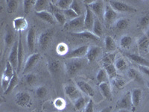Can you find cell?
Listing matches in <instances>:
<instances>
[{"instance_id":"46","label":"cell","mask_w":149,"mask_h":112,"mask_svg":"<svg viewBox=\"0 0 149 112\" xmlns=\"http://www.w3.org/2000/svg\"><path fill=\"white\" fill-rule=\"evenodd\" d=\"M57 52H58V54L64 56L68 52L66 44H65L63 43H61L58 44V46H57Z\"/></svg>"},{"instance_id":"21","label":"cell","mask_w":149,"mask_h":112,"mask_svg":"<svg viewBox=\"0 0 149 112\" xmlns=\"http://www.w3.org/2000/svg\"><path fill=\"white\" fill-rule=\"evenodd\" d=\"M25 54H24L23 46H22V38H21V34H19L18 40V66H17V73H19L21 70L22 62H23V58Z\"/></svg>"},{"instance_id":"13","label":"cell","mask_w":149,"mask_h":112,"mask_svg":"<svg viewBox=\"0 0 149 112\" xmlns=\"http://www.w3.org/2000/svg\"><path fill=\"white\" fill-rule=\"evenodd\" d=\"M13 26L17 32H21L22 31L26 30L29 26L28 21L23 17H18L13 20Z\"/></svg>"},{"instance_id":"41","label":"cell","mask_w":149,"mask_h":112,"mask_svg":"<svg viewBox=\"0 0 149 112\" xmlns=\"http://www.w3.org/2000/svg\"><path fill=\"white\" fill-rule=\"evenodd\" d=\"M115 66L116 70L122 71V70H125L127 67V62L124 58H120L115 61Z\"/></svg>"},{"instance_id":"45","label":"cell","mask_w":149,"mask_h":112,"mask_svg":"<svg viewBox=\"0 0 149 112\" xmlns=\"http://www.w3.org/2000/svg\"><path fill=\"white\" fill-rule=\"evenodd\" d=\"M63 13L65 15V17H66V18L70 19V20H73V19H75L77 18V17H79V16H78V14L74 11V10H72L71 8H69L67 9V10H63Z\"/></svg>"},{"instance_id":"27","label":"cell","mask_w":149,"mask_h":112,"mask_svg":"<svg viewBox=\"0 0 149 112\" xmlns=\"http://www.w3.org/2000/svg\"><path fill=\"white\" fill-rule=\"evenodd\" d=\"M53 2H54V5L60 10H65L70 8L72 1V0H58Z\"/></svg>"},{"instance_id":"15","label":"cell","mask_w":149,"mask_h":112,"mask_svg":"<svg viewBox=\"0 0 149 112\" xmlns=\"http://www.w3.org/2000/svg\"><path fill=\"white\" fill-rule=\"evenodd\" d=\"M84 26V16L81 15L66 22L65 27L69 29H80Z\"/></svg>"},{"instance_id":"26","label":"cell","mask_w":149,"mask_h":112,"mask_svg":"<svg viewBox=\"0 0 149 112\" xmlns=\"http://www.w3.org/2000/svg\"><path fill=\"white\" fill-rule=\"evenodd\" d=\"M127 76L131 80H134V81L138 82V83L143 84V81H142V78L141 77V76L138 73L137 70L134 69V68L129 69V70L127 71Z\"/></svg>"},{"instance_id":"5","label":"cell","mask_w":149,"mask_h":112,"mask_svg":"<svg viewBox=\"0 0 149 112\" xmlns=\"http://www.w3.org/2000/svg\"><path fill=\"white\" fill-rule=\"evenodd\" d=\"M90 10L93 11L94 14L97 16L98 18L102 19L103 20L104 12V5L103 1H99V0H96V1H93L90 5H88Z\"/></svg>"},{"instance_id":"50","label":"cell","mask_w":149,"mask_h":112,"mask_svg":"<svg viewBox=\"0 0 149 112\" xmlns=\"http://www.w3.org/2000/svg\"><path fill=\"white\" fill-rule=\"evenodd\" d=\"M139 24L142 27H146L149 26V15H146L142 17L140 20Z\"/></svg>"},{"instance_id":"48","label":"cell","mask_w":149,"mask_h":112,"mask_svg":"<svg viewBox=\"0 0 149 112\" xmlns=\"http://www.w3.org/2000/svg\"><path fill=\"white\" fill-rule=\"evenodd\" d=\"M25 80H26V82H27V84H29V85H32V84H34V82H36L37 76H36L34 74H33V73H29V74L26 75V76Z\"/></svg>"},{"instance_id":"30","label":"cell","mask_w":149,"mask_h":112,"mask_svg":"<svg viewBox=\"0 0 149 112\" xmlns=\"http://www.w3.org/2000/svg\"><path fill=\"white\" fill-rule=\"evenodd\" d=\"M87 102H86V99L81 96V97H80L79 98L77 99L74 102V108L76 109V111H78L84 110Z\"/></svg>"},{"instance_id":"33","label":"cell","mask_w":149,"mask_h":112,"mask_svg":"<svg viewBox=\"0 0 149 112\" xmlns=\"http://www.w3.org/2000/svg\"><path fill=\"white\" fill-rule=\"evenodd\" d=\"M93 33L99 38L102 37V33H103V29H102V24H101V22L98 19H95V22H94V25H93Z\"/></svg>"},{"instance_id":"54","label":"cell","mask_w":149,"mask_h":112,"mask_svg":"<svg viewBox=\"0 0 149 112\" xmlns=\"http://www.w3.org/2000/svg\"><path fill=\"white\" fill-rule=\"evenodd\" d=\"M146 37H148V38H149V28H148V29L147 32H146Z\"/></svg>"},{"instance_id":"40","label":"cell","mask_w":149,"mask_h":112,"mask_svg":"<svg viewBox=\"0 0 149 112\" xmlns=\"http://www.w3.org/2000/svg\"><path fill=\"white\" fill-rule=\"evenodd\" d=\"M132 43V38L128 35L123 36L120 40V46L122 48L125 49L130 46V45Z\"/></svg>"},{"instance_id":"23","label":"cell","mask_w":149,"mask_h":112,"mask_svg":"<svg viewBox=\"0 0 149 112\" xmlns=\"http://www.w3.org/2000/svg\"><path fill=\"white\" fill-rule=\"evenodd\" d=\"M72 35L78 37H81V38H86V39L92 40V41H99V37L96 35L90 32H75L71 33Z\"/></svg>"},{"instance_id":"9","label":"cell","mask_w":149,"mask_h":112,"mask_svg":"<svg viewBox=\"0 0 149 112\" xmlns=\"http://www.w3.org/2000/svg\"><path fill=\"white\" fill-rule=\"evenodd\" d=\"M40 58V55L39 53H33V54L31 55L26 61V64H25V67H24L23 70V74L31 70L35 66L36 64L38 62Z\"/></svg>"},{"instance_id":"2","label":"cell","mask_w":149,"mask_h":112,"mask_svg":"<svg viewBox=\"0 0 149 112\" xmlns=\"http://www.w3.org/2000/svg\"><path fill=\"white\" fill-rule=\"evenodd\" d=\"M83 62L79 59L70 60L65 62V68L67 75L70 77H72L82 68Z\"/></svg>"},{"instance_id":"51","label":"cell","mask_w":149,"mask_h":112,"mask_svg":"<svg viewBox=\"0 0 149 112\" xmlns=\"http://www.w3.org/2000/svg\"><path fill=\"white\" fill-rule=\"evenodd\" d=\"M139 70H140L142 73H144L146 76L149 77V66H142V65H139L138 66Z\"/></svg>"},{"instance_id":"29","label":"cell","mask_w":149,"mask_h":112,"mask_svg":"<svg viewBox=\"0 0 149 112\" xmlns=\"http://www.w3.org/2000/svg\"><path fill=\"white\" fill-rule=\"evenodd\" d=\"M104 46L106 50L108 52H112L115 50L116 48V42L114 39L110 36H107L104 38Z\"/></svg>"},{"instance_id":"24","label":"cell","mask_w":149,"mask_h":112,"mask_svg":"<svg viewBox=\"0 0 149 112\" xmlns=\"http://www.w3.org/2000/svg\"><path fill=\"white\" fill-rule=\"evenodd\" d=\"M139 50L141 52H148L149 51V38L146 36H142L138 41Z\"/></svg>"},{"instance_id":"47","label":"cell","mask_w":149,"mask_h":112,"mask_svg":"<svg viewBox=\"0 0 149 112\" xmlns=\"http://www.w3.org/2000/svg\"><path fill=\"white\" fill-rule=\"evenodd\" d=\"M54 105L55 108H57L58 109H63L66 106V102L63 99L58 98L54 100Z\"/></svg>"},{"instance_id":"53","label":"cell","mask_w":149,"mask_h":112,"mask_svg":"<svg viewBox=\"0 0 149 112\" xmlns=\"http://www.w3.org/2000/svg\"><path fill=\"white\" fill-rule=\"evenodd\" d=\"M118 112H130V111H129L128 110H127V109H120Z\"/></svg>"},{"instance_id":"14","label":"cell","mask_w":149,"mask_h":112,"mask_svg":"<svg viewBox=\"0 0 149 112\" xmlns=\"http://www.w3.org/2000/svg\"><path fill=\"white\" fill-rule=\"evenodd\" d=\"M142 91L140 88H135L131 92V102H132V111H135L136 108L140 104Z\"/></svg>"},{"instance_id":"22","label":"cell","mask_w":149,"mask_h":112,"mask_svg":"<svg viewBox=\"0 0 149 112\" xmlns=\"http://www.w3.org/2000/svg\"><path fill=\"white\" fill-rule=\"evenodd\" d=\"M99 89L102 95L107 99H111L112 92L108 82H103L99 84Z\"/></svg>"},{"instance_id":"49","label":"cell","mask_w":149,"mask_h":112,"mask_svg":"<svg viewBox=\"0 0 149 112\" xmlns=\"http://www.w3.org/2000/svg\"><path fill=\"white\" fill-rule=\"evenodd\" d=\"M84 112H94V104L92 99H90L86 104Z\"/></svg>"},{"instance_id":"7","label":"cell","mask_w":149,"mask_h":112,"mask_svg":"<svg viewBox=\"0 0 149 112\" xmlns=\"http://www.w3.org/2000/svg\"><path fill=\"white\" fill-rule=\"evenodd\" d=\"M53 32L52 30H48L42 32L40 35L39 39H38V44L40 48L42 50L46 49L49 46V43L51 41L52 37Z\"/></svg>"},{"instance_id":"39","label":"cell","mask_w":149,"mask_h":112,"mask_svg":"<svg viewBox=\"0 0 149 112\" xmlns=\"http://www.w3.org/2000/svg\"><path fill=\"white\" fill-rule=\"evenodd\" d=\"M129 21L127 20V19H119L116 22L115 26L116 28H117L118 29H120V30H123V29H125L128 26Z\"/></svg>"},{"instance_id":"44","label":"cell","mask_w":149,"mask_h":112,"mask_svg":"<svg viewBox=\"0 0 149 112\" xmlns=\"http://www.w3.org/2000/svg\"><path fill=\"white\" fill-rule=\"evenodd\" d=\"M70 8H71L72 10H74V11L75 12L78 16H79V17L82 15L81 8L79 3H78V1H76V0H73Z\"/></svg>"},{"instance_id":"31","label":"cell","mask_w":149,"mask_h":112,"mask_svg":"<svg viewBox=\"0 0 149 112\" xmlns=\"http://www.w3.org/2000/svg\"><path fill=\"white\" fill-rule=\"evenodd\" d=\"M104 70H106V72H107L109 78L113 79V78H114L115 77H116L117 76H118L116 72V68L115 64H113L104 65Z\"/></svg>"},{"instance_id":"17","label":"cell","mask_w":149,"mask_h":112,"mask_svg":"<svg viewBox=\"0 0 149 112\" xmlns=\"http://www.w3.org/2000/svg\"><path fill=\"white\" fill-rule=\"evenodd\" d=\"M77 85H78V88L84 93H85L86 96L90 97H93L95 96V91L93 88L84 81H79L77 82Z\"/></svg>"},{"instance_id":"36","label":"cell","mask_w":149,"mask_h":112,"mask_svg":"<svg viewBox=\"0 0 149 112\" xmlns=\"http://www.w3.org/2000/svg\"><path fill=\"white\" fill-rule=\"evenodd\" d=\"M108 76L104 69H101L98 72L96 75V79L99 84L103 83V82H108Z\"/></svg>"},{"instance_id":"42","label":"cell","mask_w":149,"mask_h":112,"mask_svg":"<svg viewBox=\"0 0 149 112\" xmlns=\"http://www.w3.org/2000/svg\"><path fill=\"white\" fill-rule=\"evenodd\" d=\"M115 58H116L115 53L108 54L106 56H104L103 59H102L103 66H104V65H107V64H114Z\"/></svg>"},{"instance_id":"11","label":"cell","mask_w":149,"mask_h":112,"mask_svg":"<svg viewBox=\"0 0 149 112\" xmlns=\"http://www.w3.org/2000/svg\"><path fill=\"white\" fill-rule=\"evenodd\" d=\"M35 39L36 32L33 27H31L29 29L26 37V43H27L28 49L30 52H33L35 48Z\"/></svg>"},{"instance_id":"8","label":"cell","mask_w":149,"mask_h":112,"mask_svg":"<svg viewBox=\"0 0 149 112\" xmlns=\"http://www.w3.org/2000/svg\"><path fill=\"white\" fill-rule=\"evenodd\" d=\"M131 105H132L131 93L130 91L127 92L116 103V107L120 109H127V110H128L131 107Z\"/></svg>"},{"instance_id":"6","label":"cell","mask_w":149,"mask_h":112,"mask_svg":"<svg viewBox=\"0 0 149 112\" xmlns=\"http://www.w3.org/2000/svg\"><path fill=\"white\" fill-rule=\"evenodd\" d=\"M8 61L14 67V70L17 71V66H18V41H16L14 43V45L10 49Z\"/></svg>"},{"instance_id":"38","label":"cell","mask_w":149,"mask_h":112,"mask_svg":"<svg viewBox=\"0 0 149 112\" xmlns=\"http://www.w3.org/2000/svg\"><path fill=\"white\" fill-rule=\"evenodd\" d=\"M112 83L118 89H122L126 85L125 80L119 76H117L116 77L112 79Z\"/></svg>"},{"instance_id":"32","label":"cell","mask_w":149,"mask_h":112,"mask_svg":"<svg viewBox=\"0 0 149 112\" xmlns=\"http://www.w3.org/2000/svg\"><path fill=\"white\" fill-rule=\"evenodd\" d=\"M61 67V64L58 60H50L48 63V68L49 71L53 74L58 73Z\"/></svg>"},{"instance_id":"16","label":"cell","mask_w":149,"mask_h":112,"mask_svg":"<svg viewBox=\"0 0 149 112\" xmlns=\"http://www.w3.org/2000/svg\"><path fill=\"white\" fill-rule=\"evenodd\" d=\"M64 90L66 94L67 95V97H69L70 99H72V100L75 101L77 99L79 98L80 97H81L76 87L73 86V85H66L64 88Z\"/></svg>"},{"instance_id":"10","label":"cell","mask_w":149,"mask_h":112,"mask_svg":"<svg viewBox=\"0 0 149 112\" xmlns=\"http://www.w3.org/2000/svg\"><path fill=\"white\" fill-rule=\"evenodd\" d=\"M86 8V14L84 15V27L86 29H93L94 22H95V17L94 14L93 13L89 6L87 5H85Z\"/></svg>"},{"instance_id":"35","label":"cell","mask_w":149,"mask_h":112,"mask_svg":"<svg viewBox=\"0 0 149 112\" xmlns=\"http://www.w3.org/2000/svg\"><path fill=\"white\" fill-rule=\"evenodd\" d=\"M14 33L12 32V31L8 27L5 35V44L6 49H8L12 44V42L14 41Z\"/></svg>"},{"instance_id":"12","label":"cell","mask_w":149,"mask_h":112,"mask_svg":"<svg viewBox=\"0 0 149 112\" xmlns=\"http://www.w3.org/2000/svg\"><path fill=\"white\" fill-rule=\"evenodd\" d=\"M117 17V12L110 7V5H107L104 8L103 20L106 24H110L113 22L114 20Z\"/></svg>"},{"instance_id":"4","label":"cell","mask_w":149,"mask_h":112,"mask_svg":"<svg viewBox=\"0 0 149 112\" xmlns=\"http://www.w3.org/2000/svg\"><path fill=\"white\" fill-rule=\"evenodd\" d=\"M89 46H81L80 47L74 49L70 52H68L64 55L65 58L68 59H72V58H81L84 56L86 55V53L88 52Z\"/></svg>"},{"instance_id":"1","label":"cell","mask_w":149,"mask_h":112,"mask_svg":"<svg viewBox=\"0 0 149 112\" xmlns=\"http://www.w3.org/2000/svg\"><path fill=\"white\" fill-rule=\"evenodd\" d=\"M110 5L116 12H119V13H124V12L135 13V12L137 11V10L135 8L130 6L127 3L122 2V1L111 0V1H110Z\"/></svg>"},{"instance_id":"43","label":"cell","mask_w":149,"mask_h":112,"mask_svg":"<svg viewBox=\"0 0 149 112\" xmlns=\"http://www.w3.org/2000/svg\"><path fill=\"white\" fill-rule=\"evenodd\" d=\"M47 89L44 86L38 87L35 90L36 96L39 99H43L47 95Z\"/></svg>"},{"instance_id":"19","label":"cell","mask_w":149,"mask_h":112,"mask_svg":"<svg viewBox=\"0 0 149 112\" xmlns=\"http://www.w3.org/2000/svg\"><path fill=\"white\" fill-rule=\"evenodd\" d=\"M102 49L98 46H91L89 47L88 52L86 53V58L90 63H92L95 61L98 55L102 52Z\"/></svg>"},{"instance_id":"25","label":"cell","mask_w":149,"mask_h":112,"mask_svg":"<svg viewBox=\"0 0 149 112\" xmlns=\"http://www.w3.org/2000/svg\"><path fill=\"white\" fill-rule=\"evenodd\" d=\"M50 2L47 0H37L36 1L35 5H34V9L35 12H40L43 10H47L49 8V6L50 5Z\"/></svg>"},{"instance_id":"37","label":"cell","mask_w":149,"mask_h":112,"mask_svg":"<svg viewBox=\"0 0 149 112\" xmlns=\"http://www.w3.org/2000/svg\"><path fill=\"white\" fill-rule=\"evenodd\" d=\"M23 11L26 14L30 13L33 7L35 5L36 1L34 0H24L23 2Z\"/></svg>"},{"instance_id":"18","label":"cell","mask_w":149,"mask_h":112,"mask_svg":"<svg viewBox=\"0 0 149 112\" xmlns=\"http://www.w3.org/2000/svg\"><path fill=\"white\" fill-rule=\"evenodd\" d=\"M35 14L39 17L40 20L45 21V22H48L52 25H54L56 23V20L54 19V15L52 14L48 10H43V11L40 12H35Z\"/></svg>"},{"instance_id":"55","label":"cell","mask_w":149,"mask_h":112,"mask_svg":"<svg viewBox=\"0 0 149 112\" xmlns=\"http://www.w3.org/2000/svg\"><path fill=\"white\" fill-rule=\"evenodd\" d=\"M147 86H148V88H149V81L148 82H147Z\"/></svg>"},{"instance_id":"3","label":"cell","mask_w":149,"mask_h":112,"mask_svg":"<svg viewBox=\"0 0 149 112\" xmlns=\"http://www.w3.org/2000/svg\"><path fill=\"white\" fill-rule=\"evenodd\" d=\"M15 102L17 105L22 108H30L32 104V99L30 94L26 92L20 91L16 94Z\"/></svg>"},{"instance_id":"20","label":"cell","mask_w":149,"mask_h":112,"mask_svg":"<svg viewBox=\"0 0 149 112\" xmlns=\"http://www.w3.org/2000/svg\"><path fill=\"white\" fill-rule=\"evenodd\" d=\"M125 55L127 56L129 59H130L131 61L135 62V63L138 64L139 65L149 66V61L143 58L142 56L139 55L132 54V53H125Z\"/></svg>"},{"instance_id":"34","label":"cell","mask_w":149,"mask_h":112,"mask_svg":"<svg viewBox=\"0 0 149 112\" xmlns=\"http://www.w3.org/2000/svg\"><path fill=\"white\" fill-rule=\"evenodd\" d=\"M19 2L17 0H7L6 1V8L8 14H13L18 8Z\"/></svg>"},{"instance_id":"52","label":"cell","mask_w":149,"mask_h":112,"mask_svg":"<svg viewBox=\"0 0 149 112\" xmlns=\"http://www.w3.org/2000/svg\"><path fill=\"white\" fill-rule=\"evenodd\" d=\"M112 111V107L111 106H108V107H106L102 109L100 112H111Z\"/></svg>"},{"instance_id":"28","label":"cell","mask_w":149,"mask_h":112,"mask_svg":"<svg viewBox=\"0 0 149 112\" xmlns=\"http://www.w3.org/2000/svg\"><path fill=\"white\" fill-rule=\"evenodd\" d=\"M18 82H19V79H18V76H17V71H15L14 72V76H13V77H12L11 80H10V83H9V85L8 87L7 90H5V91H4V94H5V95H8V94H9L12 90H14V88L18 85Z\"/></svg>"}]
</instances>
